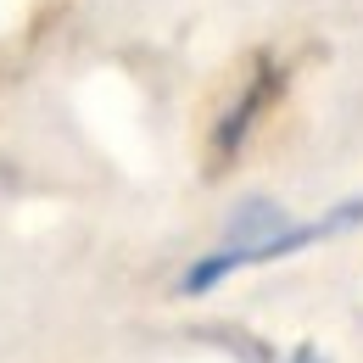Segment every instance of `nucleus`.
Returning a JSON list of instances; mask_svg holds the SVG:
<instances>
[{
    "label": "nucleus",
    "instance_id": "obj_1",
    "mask_svg": "<svg viewBox=\"0 0 363 363\" xmlns=\"http://www.w3.org/2000/svg\"><path fill=\"white\" fill-rule=\"evenodd\" d=\"M269 90H274V79L263 73V79H257L252 90H246L240 101H235V112H229V118H224V129H218V151H235V140H240V129H252V118H257V106L269 101Z\"/></svg>",
    "mask_w": 363,
    "mask_h": 363
},
{
    "label": "nucleus",
    "instance_id": "obj_2",
    "mask_svg": "<svg viewBox=\"0 0 363 363\" xmlns=\"http://www.w3.org/2000/svg\"><path fill=\"white\" fill-rule=\"evenodd\" d=\"M291 363H324V352H318V347H296V352H291Z\"/></svg>",
    "mask_w": 363,
    "mask_h": 363
}]
</instances>
